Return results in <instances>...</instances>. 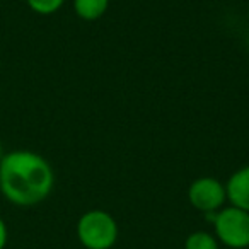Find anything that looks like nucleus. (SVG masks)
Segmentation results:
<instances>
[{"label":"nucleus","mask_w":249,"mask_h":249,"mask_svg":"<svg viewBox=\"0 0 249 249\" xmlns=\"http://www.w3.org/2000/svg\"><path fill=\"white\" fill-rule=\"evenodd\" d=\"M55 173L43 156L12 150L0 160V191L16 207H35L52 195Z\"/></svg>","instance_id":"nucleus-1"},{"label":"nucleus","mask_w":249,"mask_h":249,"mask_svg":"<svg viewBox=\"0 0 249 249\" xmlns=\"http://www.w3.org/2000/svg\"><path fill=\"white\" fill-rule=\"evenodd\" d=\"M229 205L249 212V166L234 171L225 183Z\"/></svg>","instance_id":"nucleus-5"},{"label":"nucleus","mask_w":249,"mask_h":249,"mask_svg":"<svg viewBox=\"0 0 249 249\" xmlns=\"http://www.w3.org/2000/svg\"><path fill=\"white\" fill-rule=\"evenodd\" d=\"M220 242L207 231H195L184 239V249H220Z\"/></svg>","instance_id":"nucleus-7"},{"label":"nucleus","mask_w":249,"mask_h":249,"mask_svg":"<svg viewBox=\"0 0 249 249\" xmlns=\"http://www.w3.org/2000/svg\"><path fill=\"white\" fill-rule=\"evenodd\" d=\"M109 0H73V11L84 21H97L106 14Z\"/></svg>","instance_id":"nucleus-6"},{"label":"nucleus","mask_w":249,"mask_h":249,"mask_svg":"<svg viewBox=\"0 0 249 249\" xmlns=\"http://www.w3.org/2000/svg\"><path fill=\"white\" fill-rule=\"evenodd\" d=\"M7 239H9L7 225H5L4 218L0 217V249H4L5 246H7Z\"/></svg>","instance_id":"nucleus-9"},{"label":"nucleus","mask_w":249,"mask_h":249,"mask_svg":"<svg viewBox=\"0 0 249 249\" xmlns=\"http://www.w3.org/2000/svg\"><path fill=\"white\" fill-rule=\"evenodd\" d=\"M2 157H4V149H2V142H0V160H2Z\"/></svg>","instance_id":"nucleus-10"},{"label":"nucleus","mask_w":249,"mask_h":249,"mask_svg":"<svg viewBox=\"0 0 249 249\" xmlns=\"http://www.w3.org/2000/svg\"><path fill=\"white\" fill-rule=\"evenodd\" d=\"M188 201L195 210L201 213H215L220 208H224L227 201L225 184L212 176L196 178L188 188Z\"/></svg>","instance_id":"nucleus-4"},{"label":"nucleus","mask_w":249,"mask_h":249,"mask_svg":"<svg viewBox=\"0 0 249 249\" xmlns=\"http://www.w3.org/2000/svg\"><path fill=\"white\" fill-rule=\"evenodd\" d=\"M77 239L86 249H111L118 241V222L109 212L87 210L77 220Z\"/></svg>","instance_id":"nucleus-2"},{"label":"nucleus","mask_w":249,"mask_h":249,"mask_svg":"<svg viewBox=\"0 0 249 249\" xmlns=\"http://www.w3.org/2000/svg\"><path fill=\"white\" fill-rule=\"evenodd\" d=\"M213 224V235L227 249L249 248V212L232 205L205 215Z\"/></svg>","instance_id":"nucleus-3"},{"label":"nucleus","mask_w":249,"mask_h":249,"mask_svg":"<svg viewBox=\"0 0 249 249\" xmlns=\"http://www.w3.org/2000/svg\"><path fill=\"white\" fill-rule=\"evenodd\" d=\"M248 45H249V36H248Z\"/></svg>","instance_id":"nucleus-11"},{"label":"nucleus","mask_w":249,"mask_h":249,"mask_svg":"<svg viewBox=\"0 0 249 249\" xmlns=\"http://www.w3.org/2000/svg\"><path fill=\"white\" fill-rule=\"evenodd\" d=\"M28 7L39 16H52L62 9L65 0H26Z\"/></svg>","instance_id":"nucleus-8"}]
</instances>
